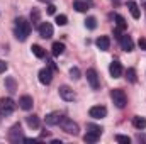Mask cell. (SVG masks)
<instances>
[{"label":"cell","instance_id":"6da1fadb","mask_svg":"<svg viewBox=\"0 0 146 144\" xmlns=\"http://www.w3.org/2000/svg\"><path fill=\"white\" fill-rule=\"evenodd\" d=\"M31 34V24L24 19V17H19L15 20V37L19 41H26Z\"/></svg>","mask_w":146,"mask_h":144},{"label":"cell","instance_id":"7a4b0ae2","mask_svg":"<svg viewBox=\"0 0 146 144\" xmlns=\"http://www.w3.org/2000/svg\"><path fill=\"white\" fill-rule=\"evenodd\" d=\"M110 98H112L114 105L117 108H124L126 104H127V97H126L124 90H121V88H114V90L110 92Z\"/></svg>","mask_w":146,"mask_h":144},{"label":"cell","instance_id":"3957f363","mask_svg":"<svg viewBox=\"0 0 146 144\" xmlns=\"http://www.w3.org/2000/svg\"><path fill=\"white\" fill-rule=\"evenodd\" d=\"M66 134H72V136H78V132H80V129H78V124L76 122H73L72 119H68V117H63L61 120H60V124H58Z\"/></svg>","mask_w":146,"mask_h":144},{"label":"cell","instance_id":"277c9868","mask_svg":"<svg viewBox=\"0 0 146 144\" xmlns=\"http://www.w3.org/2000/svg\"><path fill=\"white\" fill-rule=\"evenodd\" d=\"M22 139H24V136H22V127H21V124L12 126L10 131H9V141H10V143H19V141H22Z\"/></svg>","mask_w":146,"mask_h":144},{"label":"cell","instance_id":"5b68a950","mask_svg":"<svg viewBox=\"0 0 146 144\" xmlns=\"http://www.w3.org/2000/svg\"><path fill=\"white\" fill-rule=\"evenodd\" d=\"M0 110H2V115H10L15 110V102L12 98H2L0 100Z\"/></svg>","mask_w":146,"mask_h":144},{"label":"cell","instance_id":"8992f818","mask_svg":"<svg viewBox=\"0 0 146 144\" xmlns=\"http://www.w3.org/2000/svg\"><path fill=\"white\" fill-rule=\"evenodd\" d=\"M58 92H60V97H61L63 100H66V102H73V100L76 98V93L73 92L68 85H61V87L58 88Z\"/></svg>","mask_w":146,"mask_h":144},{"label":"cell","instance_id":"52a82bcc","mask_svg":"<svg viewBox=\"0 0 146 144\" xmlns=\"http://www.w3.org/2000/svg\"><path fill=\"white\" fill-rule=\"evenodd\" d=\"M87 81L90 83V87H92L94 90H97V88L100 87V81H99V75H97V71H95L94 68H88V70H87Z\"/></svg>","mask_w":146,"mask_h":144},{"label":"cell","instance_id":"ba28073f","mask_svg":"<svg viewBox=\"0 0 146 144\" xmlns=\"http://www.w3.org/2000/svg\"><path fill=\"white\" fill-rule=\"evenodd\" d=\"M39 81H41L42 85H49V83L53 81V70H51L49 66H46V68H42V70L39 71Z\"/></svg>","mask_w":146,"mask_h":144},{"label":"cell","instance_id":"9c48e42d","mask_svg":"<svg viewBox=\"0 0 146 144\" xmlns=\"http://www.w3.org/2000/svg\"><path fill=\"white\" fill-rule=\"evenodd\" d=\"M88 115L94 117V119H104L107 115V108L104 105H95V107H92L88 110Z\"/></svg>","mask_w":146,"mask_h":144},{"label":"cell","instance_id":"30bf717a","mask_svg":"<svg viewBox=\"0 0 146 144\" xmlns=\"http://www.w3.org/2000/svg\"><path fill=\"white\" fill-rule=\"evenodd\" d=\"M39 36L42 37V39H49V37L53 36V26L49 22H42L39 26Z\"/></svg>","mask_w":146,"mask_h":144},{"label":"cell","instance_id":"8fae6325","mask_svg":"<svg viewBox=\"0 0 146 144\" xmlns=\"http://www.w3.org/2000/svg\"><path fill=\"white\" fill-rule=\"evenodd\" d=\"M119 42H121V48L124 49V51H127V53H131L133 49H134V42H133V39L129 36H121L119 37Z\"/></svg>","mask_w":146,"mask_h":144},{"label":"cell","instance_id":"7c38bea8","mask_svg":"<svg viewBox=\"0 0 146 144\" xmlns=\"http://www.w3.org/2000/svg\"><path fill=\"white\" fill-rule=\"evenodd\" d=\"M61 119H63V114H60V112H51V114L46 115V124H48V126H58Z\"/></svg>","mask_w":146,"mask_h":144},{"label":"cell","instance_id":"4fadbf2b","mask_svg":"<svg viewBox=\"0 0 146 144\" xmlns=\"http://www.w3.org/2000/svg\"><path fill=\"white\" fill-rule=\"evenodd\" d=\"M109 73H110L112 78H119L122 75V65L119 61H112L110 66H109Z\"/></svg>","mask_w":146,"mask_h":144},{"label":"cell","instance_id":"5bb4252c","mask_svg":"<svg viewBox=\"0 0 146 144\" xmlns=\"http://www.w3.org/2000/svg\"><path fill=\"white\" fill-rule=\"evenodd\" d=\"M19 105H21V108H24V110H31L33 105H34L33 97H29V95H22V97L19 98Z\"/></svg>","mask_w":146,"mask_h":144},{"label":"cell","instance_id":"9a60e30c","mask_svg":"<svg viewBox=\"0 0 146 144\" xmlns=\"http://www.w3.org/2000/svg\"><path fill=\"white\" fill-rule=\"evenodd\" d=\"M127 9H129V12H131L133 19H139V17H141V10H139L138 3H136L134 0H129V2H127Z\"/></svg>","mask_w":146,"mask_h":144},{"label":"cell","instance_id":"2e32d148","mask_svg":"<svg viewBox=\"0 0 146 144\" xmlns=\"http://www.w3.org/2000/svg\"><path fill=\"white\" fill-rule=\"evenodd\" d=\"M95 44H97V48L100 49V51H107L110 46V39L107 36H100L97 41H95Z\"/></svg>","mask_w":146,"mask_h":144},{"label":"cell","instance_id":"e0dca14e","mask_svg":"<svg viewBox=\"0 0 146 144\" xmlns=\"http://www.w3.org/2000/svg\"><path fill=\"white\" fill-rule=\"evenodd\" d=\"M99 139H100V134H99V132H94V131H87V134L83 136V141H85V143H90V144L97 143Z\"/></svg>","mask_w":146,"mask_h":144},{"label":"cell","instance_id":"ac0fdd59","mask_svg":"<svg viewBox=\"0 0 146 144\" xmlns=\"http://www.w3.org/2000/svg\"><path fill=\"white\" fill-rule=\"evenodd\" d=\"M114 19H115V26H117L119 31H126V29H127V22H126V19H124L121 14H115Z\"/></svg>","mask_w":146,"mask_h":144},{"label":"cell","instance_id":"d6986e66","mask_svg":"<svg viewBox=\"0 0 146 144\" xmlns=\"http://www.w3.org/2000/svg\"><path fill=\"white\" fill-rule=\"evenodd\" d=\"M26 122H27V126L31 127V129H39V117L37 115H27L26 117Z\"/></svg>","mask_w":146,"mask_h":144},{"label":"cell","instance_id":"ffe728a7","mask_svg":"<svg viewBox=\"0 0 146 144\" xmlns=\"http://www.w3.org/2000/svg\"><path fill=\"white\" fill-rule=\"evenodd\" d=\"M73 9H75L76 12H87V10H88V3L83 2V0H75V2H73Z\"/></svg>","mask_w":146,"mask_h":144},{"label":"cell","instance_id":"44dd1931","mask_svg":"<svg viewBox=\"0 0 146 144\" xmlns=\"http://www.w3.org/2000/svg\"><path fill=\"white\" fill-rule=\"evenodd\" d=\"M133 126H134L138 131H143V129L146 127V119L145 117H139V115L134 117V119H133Z\"/></svg>","mask_w":146,"mask_h":144},{"label":"cell","instance_id":"7402d4cb","mask_svg":"<svg viewBox=\"0 0 146 144\" xmlns=\"http://www.w3.org/2000/svg\"><path fill=\"white\" fill-rule=\"evenodd\" d=\"M53 56H60L65 53V44L63 42H53Z\"/></svg>","mask_w":146,"mask_h":144},{"label":"cell","instance_id":"603a6c76","mask_svg":"<svg viewBox=\"0 0 146 144\" xmlns=\"http://www.w3.org/2000/svg\"><path fill=\"white\" fill-rule=\"evenodd\" d=\"M5 88L9 90V93H15V90H17V87H15V80H14L12 76H9V78H5Z\"/></svg>","mask_w":146,"mask_h":144},{"label":"cell","instance_id":"cb8c5ba5","mask_svg":"<svg viewBox=\"0 0 146 144\" xmlns=\"http://www.w3.org/2000/svg\"><path fill=\"white\" fill-rule=\"evenodd\" d=\"M31 49H33V53L36 54L37 58H44V56H46V51H44L39 44H33V48H31Z\"/></svg>","mask_w":146,"mask_h":144},{"label":"cell","instance_id":"d4e9b609","mask_svg":"<svg viewBox=\"0 0 146 144\" xmlns=\"http://www.w3.org/2000/svg\"><path fill=\"white\" fill-rule=\"evenodd\" d=\"M85 26H87L88 29H95V27H97V19H95V17H87Z\"/></svg>","mask_w":146,"mask_h":144},{"label":"cell","instance_id":"484cf974","mask_svg":"<svg viewBox=\"0 0 146 144\" xmlns=\"http://www.w3.org/2000/svg\"><path fill=\"white\" fill-rule=\"evenodd\" d=\"M126 78H127L131 83H134V81H136V70H134V68H129V70L126 71Z\"/></svg>","mask_w":146,"mask_h":144},{"label":"cell","instance_id":"4316f807","mask_svg":"<svg viewBox=\"0 0 146 144\" xmlns=\"http://www.w3.org/2000/svg\"><path fill=\"white\" fill-rule=\"evenodd\" d=\"M39 17H41V12H39L37 9H33V10H31V20H33V24L39 22Z\"/></svg>","mask_w":146,"mask_h":144},{"label":"cell","instance_id":"83f0119b","mask_svg":"<svg viewBox=\"0 0 146 144\" xmlns=\"http://www.w3.org/2000/svg\"><path fill=\"white\" fill-rule=\"evenodd\" d=\"M115 141L121 143V144H129L131 143V139H129L127 136H122V134H117V136H115Z\"/></svg>","mask_w":146,"mask_h":144},{"label":"cell","instance_id":"f1b7e54d","mask_svg":"<svg viewBox=\"0 0 146 144\" xmlns=\"http://www.w3.org/2000/svg\"><path fill=\"white\" fill-rule=\"evenodd\" d=\"M66 22H68V19H66V15H56V24L58 26H66Z\"/></svg>","mask_w":146,"mask_h":144},{"label":"cell","instance_id":"f546056e","mask_svg":"<svg viewBox=\"0 0 146 144\" xmlns=\"http://www.w3.org/2000/svg\"><path fill=\"white\" fill-rule=\"evenodd\" d=\"M70 78H73V80H78V78H80V70H78L76 66L70 70Z\"/></svg>","mask_w":146,"mask_h":144},{"label":"cell","instance_id":"4dcf8cb0","mask_svg":"<svg viewBox=\"0 0 146 144\" xmlns=\"http://www.w3.org/2000/svg\"><path fill=\"white\" fill-rule=\"evenodd\" d=\"M87 129H88V131H94V132L102 134V127H99V126H95V124H88V126H87Z\"/></svg>","mask_w":146,"mask_h":144},{"label":"cell","instance_id":"1f68e13d","mask_svg":"<svg viewBox=\"0 0 146 144\" xmlns=\"http://www.w3.org/2000/svg\"><path fill=\"white\" fill-rule=\"evenodd\" d=\"M46 12H48V14H54V12H56V7H54L53 3H49L48 9H46Z\"/></svg>","mask_w":146,"mask_h":144},{"label":"cell","instance_id":"d6a6232c","mask_svg":"<svg viewBox=\"0 0 146 144\" xmlns=\"http://www.w3.org/2000/svg\"><path fill=\"white\" fill-rule=\"evenodd\" d=\"M5 70H7V63L3 59H0V73H5Z\"/></svg>","mask_w":146,"mask_h":144},{"label":"cell","instance_id":"836d02e7","mask_svg":"<svg viewBox=\"0 0 146 144\" xmlns=\"http://www.w3.org/2000/svg\"><path fill=\"white\" fill-rule=\"evenodd\" d=\"M139 48L146 51V39H145V37H141V39H139Z\"/></svg>","mask_w":146,"mask_h":144},{"label":"cell","instance_id":"e575fe53","mask_svg":"<svg viewBox=\"0 0 146 144\" xmlns=\"http://www.w3.org/2000/svg\"><path fill=\"white\" fill-rule=\"evenodd\" d=\"M48 66H49L53 71H56V70H58V68H56V65H54V61H48Z\"/></svg>","mask_w":146,"mask_h":144},{"label":"cell","instance_id":"d590c367","mask_svg":"<svg viewBox=\"0 0 146 144\" xmlns=\"http://www.w3.org/2000/svg\"><path fill=\"white\" fill-rule=\"evenodd\" d=\"M39 2H48V3H49V2H51V0H39Z\"/></svg>","mask_w":146,"mask_h":144},{"label":"cell","instance_id":"8d00e7d4","mask_svg":"<svg viewBox=\"0 0 146 144\" xmlns=\"http://www.w3.org/2000/svg\"><path fill=\"white\" fill-rule=\"evenodd\" d=\"M0 117H2V110H0Z\"/></svg>","mask_w":146,"mask_h":144},{"label":"cell","instance_id":"74e56055","mask_svg":"<svg viewBox=\"0 0 146 144\" xmlns=\"http://www.w3.org/2000/svg\"><path fill=\"white\" fill-rule=\"evenodd\" d=\"M115 2H119V0H115Z\"/></svg>","mask_w":146,"mask_h":144}]
</instances>
